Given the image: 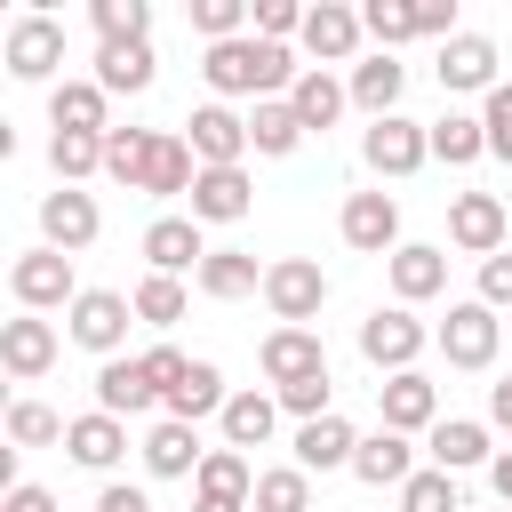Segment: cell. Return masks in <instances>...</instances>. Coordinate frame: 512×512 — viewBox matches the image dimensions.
<instances>
[{
	"label": "cell",
	"mask_w": 512,
	"mask_h": 512,
	"mask_svg": "<svg viewBox=\"0 0 512 512\" xmlns=\"http://www.w3.org/2000/svg\"><path fill=\"white\" fill-rule=\"evenodd\" d=\"M208 80L216 88H280L288 80V48H272V40H216L208 48Z\"/></svg>",
	"instance_id": "1"
},
{
	"label": "cell",
	"mask_w": 512,
	"mask_h": 512,
	"mask_svg": "<svg viewBox=\"0 0 512 512\" xmlns=\"http://www.w3.org/2000/svg\"><path fill=\"white\" fill-rule=\"evenodd\" d=\"M264 296H272V312H280V320H304V312H320L328 280H320V264L288 256V264H272V272H264Z\"/></svg>",
	"instance_id": "2"
},
{
	"label": "cell",
	"mask_w": 512,
	"mask_h": 512,
	"mask_svg": "<svg viewBox=\"0 0 512 512\" xmlns=\"http://www.w3.org/2000/svg\"><path fill=\"white\" fill-rule=\"evenodd\" d=\"M264 368L280 376V392H296V384H320V376H328L320 336H304V328H280V336L264 344Z\"/></svg>",
	"instance_id": "3"
},
{
	"label": "cell",
	"mask_w": 512,
	"mask_h": 512,
	"mask_svg": "<svg viewBox=\"0 0 512 512\" xmlns=\"http://www.w3.org/2000/svg\"><path fill=\"white\" fill-rule=\"evenodd\" d=\"M96 392H104V408H112V416H144V408L160 400V376H152V360H104Z\"/></svg>",
	"instance_id": "4"
},
{
	"label": "cell",
	"mask_w": 512,
	"mask_h": 512,
	"mask_svg": "<svg viewBox=\"0 0 512 512\" xmlns=\"http://www.w3.org/2000/svg\"><path fill=\"white\" fill-rule=\"evenodd\" d=\"M416 344H424V328H416L408 312H376V320L360 328V352H368L376 368H400V376H408V360H416Z\"/></svg>",
	"instance_id": "5"
},
{
	"label": "cell",
	"mask_w": 512,
	"mask_h": 512,
	"mask_svg": "<svg viewBox=\"0 0 512 512\" xmlns=\"http://www.w3.org/2000/svg\"><path fill=\"white\" fill-rule=\"evenodd\" d=\"M440 344H448L456 368H480V360L496 352V312H488V304H456L448 328H440Z\"/></svg>",
	"instance_id": "6"
},
{
	"label": "cell",
	"mask_w": 512,
	"mask_h": 512,
	"mask_svg": "<svg viewBox=\"0 0 512 512\" xmlns=\"http://www.w3.org/2000/svg\"><path fill=\"white\" fill-rule=\"evenodd\" d=\"M240 144H248V120H232L224 104H200V112H192V152H200L208 168H232Z\"/></svg>",
	"instance_id": "7"
},
{
	"label": "cell",
	"mask_w": 512,
	"mask_h": 512,
	"mask_svg": "<svg viewBox=\"0 0 512 512\" xmlns=\"http://www.w3.org/2000/svg\"><path fill=\"white\" fill-rule=\"evenodd\" d=\"M120 328H128V304H120L112 288H88V296L72 304V336H80V344L112 352V344H120Z\"/></svg>",
	"instance_id": "8"
},
{
	"label": "cell",
	"mask_w": 512,
	"mask_h": 512,
	"mask_svg": "<svg viewBox=\"0 0 512 512\" xmlns=\"http://www.w3.org/2000/svg\"><path fill=\"white\" fill-rule=\"evenodd\" d=\"M416 160H424V136H416L408 120H392V112H384V120L368 128V168H384V176H408Z\"/></svg>",
	"instance_id": "9"
},
{
	"label": "cell",
	"mask_w": 512,
	"mask_h": 512,
	"mask_svg": "<svg viewBox=\"0 0 512 512\" xmlns=\"http://www.w3.org/2000/svg\"><path fill=\"white\" fill-rule=\"evenodd\" d=\"M40 224H48L56 248H88V240H96V200H88V192H48Z\"/></svg>",
	"instance_id": "10"
},
{
	"label": "cell",
	"mask_w": 512,
	"mask_h": 512,
	"mask_svg": "<svg viewBox=\"0 0 512 512\" xmlns=\"http://www.w3.org/2000/svg\"><path fill=\"white\" fill-rule=\"evenodd\" d=\"M392 232H400V208H392L384 192H352V200H344V240H352V248H384Z\"/></svg>",
	"instance_id": "11"
},
{
	"label": "cell",
	"mask_w": 512,
	"mask_h": 512,
	"mask_svg": "<svg viewBox=\"0 0 512 512\" xmlns=\"http://www.w3.org/2000/svg\"><path fill=\"white\" fill-rule=\"evenodd\" d=\"M448 232H456L464 248H488V256H496V240H504V200H488V192H464V200L448 208Z\"/></svg>",
	"instance_id": "12"
},
{
	"label": "cell",
	"mask_w": 512,
	"mask_h": 512,
	"mask_svg": "<svg viewBox=\"0 0 512 512\" xmlns=\"http://www.w3.org/2000/svg\"><path fill=\"white\" fill-rule=\"evenodd\" d=\"M352 472L368 480V488H408L416 472H408V448H400V432H376V440H360L352 448Z\"/></svg>",
	"instance_id": "13"
},
{
	"label": "cell",
	"mask_w": 512,
	"mask_h": 512,
	"mask_svg": "<svg viewBox=\"0 0 512 512\" xmlns=\"http://www.w3.org/2000/svg\"><path fill=\"white\" fill-rule=\"evenodd\" d=\"M16 296H24V304H64V296H72V264H64L56 248L24 256V264H16Z\"/></svg>",
	"instance_id": "14"
},
{
	"label": "cell",
	"mask_w": 512,
	"mask_h": 512,
	"mask_svg": "<svg viewBox=\"0 0 512 512\" xmlns=\"http://www.w3.org/2000/svg\"><path fill=\"white\" fill-rule=\"evenodd\" d=\"M0 360H8L16 376H40V368L56 360V328H48V320H8V336H0Z\"/></svg>",
	"instance_id": "15"
},
{
	"label": "cell",
	"mask_w": 512,
	"mask_h": 512,
	"mask_svg": "<svg viewBox=\"0 0 512 512\" xmlns=\"http://www.w3.org/2000/svg\"><path fill=\"white\" fill-rule=\"evenodd\" d=\"M56 56H64V32H56L48 16H24V24L8 32V64H16V72H48Z\"/></svg>",
	"instance_id": "16"
},
{
	"label": "cell",
	"mask_w": 512,
	"mask_h": 512,
	"mask_svg": "<svg viewBox=\"0 0 512 512\" xmlns=\"http://www.w3.org/2000/svg\"><path fill=\"white\" fill-rule=\"evenodd\" d=\"M152 152H160V136H144V128H112V136H104V168H112L120 184H144V176H152Z\"/></svg>",
	"instance_id": "17"
},
{
	"label": "cell",
	"mask_w": 512,
	"mask_h": 512,
	"mask_svg": "<svg viewBox=\"0 0 512 512\" xmlns=\"http://www.w3.org/2000/svg\"><path fill=\"white\" fill-rule=\"evenodd\" d=\"M240 208H248V176H240V168H208V176L192 184V216H216V224H224V216H240Z\"/></svg>",
	"instance_id": "18"
},
{
	"label": "cell",
	"mask_w": 512,
	"mask_h": 512,
	"mask_svg": "<svg viewBox=\"0 0 512 512\" xmlns=\"http://www.w3.org/2000/svg\"><path fill=\"white\" fill-rule=\"evenodd\" d=\"M488 72H496V48L488 40H472V32L448 40V56H440V80L448 88H488Z\"/></svg>",
	"instance_id": "19"
},
{
	"label": "cell",
	"mask_w": 512,
	"mask_h": 512,
	"mask_svg": "<svg viewBox=\"0 0 512 512\" xmlns=\"http://www.w3.org/2000/svg\"><path fill=\"white\" fill-rule=\"evenodd\" d=\"M144 256H152V264H160V272H184V264H192V256H200V232H192V224H184V216H160V224H152V232H144Z\"/></svg>",
	"instance_id": "20"
},
{
	"label": "cell",
	"mask_w": 512,
	"mask_h": 512,
	"mask_svg": "<svg viewBox=\"0 0 512 512\" xmlns=\"http://www.w3.org/2000/svg\"><path fill=\"white\" fill-rule=\"evenodd\" d=\"M240 496H248V464L224 448V456H200V504H224V512H240Z\"/></svg>",
	"instance_id": "21"
},
{
	"label": "cell",
	"mask_w": 512,
	"mask_h": 512,
	"mask_svg": "<svg viewBox=\"0 0 512 512\" xmlns=\"http://www.w3.org/2000/svg\"><path fill=\"white\" fill-rule=\"evenodd\" d=\"M64 440H72V456H80V464H112V456H120V416H112V408H96V416H80Z\"/></svg>",
	"instance_id": "22"
},
{
	"label": "cell",
	"mask_w": 512,
	"mask_h": 512,
	"mask_svg": "<svg viewBox=\"0 0 512 512\" xmlns=\"http://www.w3.org/2000/svg\"><path fill=\"white\" fill-rule=\"evenodd\" d=\"M296 456H304V472H312V464H344V456H352L344 416H312V424L296 432Z\"/></svg>",
	"instance_id": "23"
},
{
	"label": "cell",
	"mask_w": 512,
	"mask_h": 512,
	"mask_svg": "<svg viewBox=\"0 0 512 512\" xmlns=\"http://www.w3.org/2000/svg\"><path fill=\"white\" fill-rule=\"evenodd\" d=\"M480 144H488V120H472V112H440L432 120V152L440 160H472Z\"/></svg>",
	"instance_id": "24"
},
{
	"label": "cell",
	"mask_w": 512,
	"mask_h": 512,
	"mask_svg": "<svg viewBox=\"0 0 512 512\" xmlns=\"http://www.w3.org/2000/svg\"><path fill=\"white\" fill-rule=\"evenodd\" d=\"M440 280H448L440 248H400V256H392V288H400V296H432Z\"/></svg>",
	"instance_id": "25"
},
{
	"label": "cell",
	"mask_w": 512,
	"mask_h": 512,
	"mask_svg": "<svg viewBox=\"0 0 512 512\" xmlns=\"http://www.w3.org/2000/svg\"><path fill=\"white\" fill-rule=\"evenodd\" d=\"M144 456H152V472H192V424L184 416H168V424H152V440H144Z\"/></svg>",
	"instance_id": "26"
},
{
	"label": "cell",
	"mask_w": 512,
	"mask_h": 512,
	"mask_svg": "<svg viewBox=\"0 0 512 512\" xmlns=\"http://www.w3.org/2000/svg\"><path fill=\"white\" fill-rule=\"evenodd\" d=\"M152 80V48L144 40H104V88H144Z\"/></svg>",
	"instance_id": "27"
},
{
	"label": "cell",
	"mask_w": 512,
	"mask_h": 512,
	"mask_svg": "<svg viewBox=\"0 0 512 512\" xmlns=\"http://www.w3.org/2000/svg\"><path fill=\"white\" fill-rule=\"evenodd\" d=\"M336 112H344V88H336L328 72H304V80H296V120H304V128H328Z\"/></svg>",
	"instance_id": "28"
},
{
	"label": "cell",
	"mask_w": 512,
	"mask_h": 512,
	"mask_svg": "<svg viewBox=\"0 0 512 512\" xmlns=\"http://www.w3.org/2000/svg\"><path fill=\"white\" fill-rule=\"evenodd\" d=\"M56 128L64 136H96L104 128V88H56Z\"/></svg>",
	"instance_id": "29"
},
{
	"label": "cell",
	"mask_w": 512,
	"mask_h": 512,
	"mask_svg": "<svg viewBox=\"0 0 512 512\" xmlns=\"http://www.w3.org/2000/svg\"><path fill=\"white\" fill-rule=\"evenodd\" d=\"M424 416H432V384L424 376H392L384 384V424L400 432V424H424Z\"/></svg>",
	"instance_id": "30"
},
{
	"label": "cell",
	"mask_w": 512,
	"mask_h": 512,
	"mask_svg": "<svg viewBox=\"0 0 512 512\" xmlns=\"http://www.w3.org/2000/svg\"><path fill=\"white\" fill-rule=\"evenodd\" d=\"M224 432H232V448H256V440L272 432V400H264V392H240V400H224Z\"/></svg>",
	"instance_id": "31"
},
{
	"label": "cell",
	"mask_w": 512,
	"mask_h": 512,
	"mask_svg": "<svg viewBox=\"0 0 512 512\" xmlns=\"http://www.w3.org/2000/svg\"><path fill=\"white\" fill-rule=\"evenodd\" d=\"M352 32H360V16H352V8H312V16H304V40H312L320 56H344V48H352Z\"/></svg>",
	"instance_id": "32"
},
{
	"label": "cell",
	"mask_w": 512,
	"mask_h": 512,
	"mask_svg": "<svg viewBox=\"0 0 512 512\" xmlns=\"http://www.w3.org/2000/svg\"><path fill=\"white\" fill-rule=\"evenodd\" d=\"M432 456H440V472L480 464V456H488V432H480V424H440V432H432Z\"/></svg>",
	"instance_id": "33"
},
{
	"label": "cell",
	"mask_w": 512,
	"mask_h": 512,
	"mask_svg": "<svg viewBox=\"0 0 512 512\" xmlns=\"http://www.w3.org/2000/svg\"><path fill=\"white\" fill-rule=\"evenodd\" d=\"M352 96H360V104H368V112L384 120V112H392V96H400V64H392V56H376V64H360V80H352Z\"/></svg>",
	"instance_id": "34"
},
{
	"label": "cell",
	"mask_w": 512,
	"mask_h": 512,
	"mask_svg": "<svg viewBox=\"0 0 512 512\" xmlns=\"http://www.w3.org/2000/svg\"><path fill=\"white\" fill-rule=\"evenodd\" d=\"M296 104H256V120H248V136H256V152H288L296 144Z\"/></svg>",
	"instance_id": "35"
},
{
	"label": "cell",
	"mask_w": 512,
	"mask_h": 512,
	"mask_svg": "<svg viewBox=\"0 0 512 512\" xmlns=\"http://www.w3.org/2000/svg\"><path fill=\"white\" fill-rule=\"evenodd\" d=\"M200 288H208V296H248V288H256V264L224 248V256H208V264H200Z\"/></svg>",
	"instance_id": "36"
},
{
	"label": "cell",
	"mask_w": 512,
	"mask_h": 512,
	"mask_svg": "<svg viewBox=\"0 0 512 512\" xmlns=\"http://www.w3.org/2000/svg\"><path fill=\"white\" fill-rule=\"evenodd\" d=\"M216 384H224V376H216L208 360H192V368H184V384L168 392V408H176V416H200V408H216V400H224Z\"/></svg>",
	"instance_id": "37"
},
{
	"label": "cell",
	"mask_w": 512,
	"mask_h": 512,
	"mask_svg": "<svg viewBox=\"0 0 512 512\" xmlns=\"http://www.w3.org/2000/svg\"><path fill=\"white\" fill-rule=\"evenodd\" d=\"M152 192H184V184H200L192 176V152L176 144V136H160V152H152V176H144Z\"/></svg>",
	"instance_id": "38"
},
{
	"label": "cell",
	"mask_w": 512,
	"mask_h": 512,
	"mask_svg": "<svg viewBox=\"0 0 512 512\" xmlns=\"http://www.w3.org/2000/svg\"><path fill=\"white\" fill-rule=\"evenodd\" d=\"M136 312H144V320H160V328H168V320H176V312H184V288H176V272H152V280H144V288H136Z\"/></svg>",
	"instance_id": "39"
},
{
	"label": "cell",
	"mask_w": 512,
	"mask_h": 512,
	"mask_svg": "<svg viewBox=\"0 0 512 512\" xmlns=\"http://www.w3.org/2000/svg\"><path fill=\"white\" fill-rule=\"evenodd\" d=\"M256 512H304V472H264L256 480Z\"/></svg>",
	"instance_id": "40"
},
{
	"label": "cell",
	"mask_w": 512,
	"mask_h": 512,
	"mask_svg": "<svg viewBox=\"0 0 512 512\" xmlns=\"http://www.w3.org/2000/svg\"><path fill=\"white\" fill-rule=\"evenodd\" d=\"M8 440H24V448H40V440H56V416H48L40 400H16V408H8Z\"/></svg>",
	"instance_id": "41"
},
{
	"label": "cell",
	"mask_w": 512,
	"mask_h": 512,
	"mask_svg": "<svg viewBox=\"0 0 512 512\" xmlns=\"http://www.w3.org/2000/svg\"><path fill=\"white\" fill-rule=\"evenodd\" d=\"M408 512H456V480L448 472H416L408 480Z\"/></svg>",
	"instance_id": "42"
},
{
	"label": "cell",
	"mask_w": 512,
	"mask_h": 512,
	"mask_svg": "<svg viewBox=\"0 0 512 512\" xmlns=\"http://www.w3.org/2000/svg\"><path fill=\"white\" fill-rule=\"evenodd\" d=\"M96 24H104V40H144V0H104Z\"/></svg>",
	"instance_id": "43"
},
{
	"label": "cell",
	"mask_w": 512,
	"mask_h": 512,
	"mask_svg": "<svg viewBox=\"0 0 512 512\" xmlns=\"http://www.w3.org/2000/svg\"><path fill=\"white\" fill-rule=\"evenodd\" d=\"M96 160H104V136H64V128H56V168H64V176H80V168H96Z\"/></svg>",
	"instance_id": "44"
},
{
	"label": "cell",
	"mask_w": 512,
	"mask_h": 512,
	"mask_svg": "<svg viewBox=\"0 0 512 512\" xmlns=\"http://www.w3.org/2000/svg\"><path fill=\"white\" fill-rule=\"evenodd\" d=\"M488 152H504V160H512V88H496V96H488Z\"/></svg>",
	"instance_id": "45"
},
{
	"label": "cell",
	"mask_w": 512,
	"mask_h": 512,
	"mask_svg": "<svg viewBox=\"0 0 512 512\" xmlns=\"http://www.w3.org/2000/svg\"><path fill=\"white\" fill-rule=\"evenodd\" d=\"M480 296L488 304H512V256H488L480 264Z\"/></svg>",
	"instance_id": "46"
},
{
	"label": "cell",
	"mask_w": 512,
	"mask_h": 512,
	"mask_svg": "<svg viewBox=\"0 0 512 512\" xmlns=\"http://www.w3.org/2000/svg\"><path fill=\"white\" fill-rule=\"evenodd\" d=\"M232 24H240V0H200V32L232 40Z\"/></svg>",
	"instance_id": "47"
},
{
	"label": "cell",
	"mask_w": 512,
	"mask_h": 512,
	"mask_svg": "<svg viewBox=\"0 0 512 512\" xmlns=\"http://www.w3.org/2000/svg\"><path fill=\"white\" fill-rule=\"evenodd\" d=\"M8 512H56V496H48V488H24V480H16V488H8Z\"/></svg>",
	"instance_id": "48"
},
{
	"label": "cell",
	"mask_w": 512,
	"mask_h": 512,
	"mask_svg": "<svg viewBox=\"0 0 512 512\" xmlns=\"http://www.w3.org/2000/svg\"><path fill=\"white\" fill-rule=\"evenodd\" d=\"M96 512H152V504H144V488H104Z\"/></svg>",
	"instance_id": "49"
},
{
	"label": "cell",
	"mask_w": 512,
	"mask_h": 512,
	"mask_svg": "<svg viewBox=\"0 0 512 512\" xmlns=\"http://www.w3.org/2000/svg\"><path fill=\"white\" fill-rule=\"evenodd\" d=\"M256 24H264V32H288V24H296V8H288V0H264V8H256Z\"/></svg>",
	"instance_id": "50"
},
{
	"label": "cell",
	"mask_w": 512,
	"mask_h": 512,
	"mask_svg": "<svg viewBox=\"0 0 512 512\" xmlns=\"http://www.w3.org/2000/svg\"><path fill=\"white\" fill-rule=\"evenodd\" d=\"M496 496H504V504H512V448H504V456H496Z\"/></svg>",
	"instance_id": "51"
},
{
	"label": "cell",
	"mask_w": 512,
	"mask_h": 512,
	"mask_svg": "<svg viewBox=\"0 0 512 512\" xmlns=\"http://www.w3.org/2000/svg\"><path fill=\"white\" fill-rule=\"evenodd\" d=\"M488 408H496V424H512V376L496 384V400H488Z\"/></svg>",
	"instance_id": "52"
},
{
	"label": "cell",
	"mask_w": 512,
	"mask_h": 512,
	"mask_svg": "<svg viewBox=\"0 0 512 512\" xmlns=\"http://www.w3.org/2000/svg\"><path fill=\"white\" fill-rule=\"evenodd\" d=\"M200 512H224V504H200Z\"/></svg>",
	"instance_id": "53"
}]
</instances>
